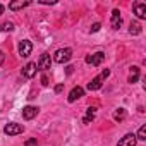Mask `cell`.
<instances>
[{
	"label": "cell",
	"instance_id": "cell-24",
	"mask_svg": "<svg viewBox=\"0 0 146 146\" xmlns=\"http://www.w3.org/2000/svg\"><path fill=\"white\" fill-rule=\"evenodd\" d=\"M64 91V84H57L55 86V93H62Z\"/></svg>",
	"mask_w": 146,
	"mask_h": 146
},
{
	"label": "cell",
	"instance_id": "cell-26",
	"mask_svg": "<svg viewBox=\"0 0 146 146\" xmlns=\"http://www.w3.org/2000/svg\"><path fill=\"white\" fill-rule=\"evenodd\" d=\"M4 60H5V55H4V52H2V50H0V65L4 64Z\"/></svg>",
	"mask_w": 146,
	"mask_h": 146
},
{
	"label": "cell",
	"instance_id": "cell-3",
	"mask_svg": "<svg viewBox=\"0 0 146 146\" xmlns=\"http://www.w3.org/2000/svg\"><path fill=\"white\" fill-rule=\"evenodd\" d=\"M24 131V127L21 125V124H16V122H11V124H7L5 127H4V132L7 134V136H17V134H21Z\"/></svg>",
	"mask_w": 146,
	"mask_h": 146
},
{
	"label": "cell",
	"instance_id": "cell-15",
	"mask_svg": "<svg viewBox=\"0 0 146 146\" xmlns=\"http://www.w3.org/2000/svg\"><path fill=\"white\" fill-rule=\"evenodd\" d=\"M95 115H96V108H95V107H90V108L86 110V115H84V119H83V124H90V122L95 119Z\"/></svg>",
	"mask_w": 146,
	"mask_h": 146
},
{
	"label": "cell",
	"instance_id": "cell-10",
	"mask_svg": "<svg viewBox=\"0 0 146 146\" xmlns=\"http://www.w3.org/2000/svg\"><path fill=\"white\" fill-rule=\"evenodd\" d=\"M134 14H136L139 19H146V4L136 2V4H134Z\"/></svg>",
	"mask_w": 146,
	"mask_h": 146
},
{
	"label": "cell",
	"instance_id": "cell-20",
	"mask_svg": "<svg viewBox=\"0 0 146 146\" xmlns=\"http://www.w3.org/2000/svg\"><path fill=\"white\" fill-rule=\"evenodd\" d=\"M24 146H38V141H36V137H31V139H28V141L24 143Z\"/></svg>",
	"mask_w": 146,
	"mask_h": 146
},
{
	"label": "cell",
	"instance_id": "cell-5",
	"mask_svg": "<svg viewBox=\"0 0 146 146\" xmlns=\"http://www.w3.org/2000/svg\"><path fill=\"white\" fill-rule=\"evenodd\" d=\"M50 65H52V58H50V55H48V53H41V57H40L36 67H38L40 70H46V69H50Z\"/></svg>",
	"mask_w": 146,
	"mask_h": 146
},
{
	"label": "cell",
	"instance_id": "cell-22",
	"mask_svg": "<svg viewBox=\"0 0 146 146\" xmlns=\"http://www.w3.org/2000/svg\"><path fill=\"white\" fill-rule=\"evenodd\" d=\"M108 76H110V70H108V69H105V70L102 72V74H100V78H102V79H107Z\"/></svg>",
	"mask_w": 146,
	"mask_h": 146
},
{
	"label": "cell",
	"instance_id": "cell-1",
	"mask_svg": "<svg viewBox=\"0 0 146 146\" xmlns=\"http://www.w3.org/2000/svg\"><path fill=\"white\" fill-rule=\"evenodd\" d=\"M70 57H72V50L70 48H58L55 52V55H53V60L57 64H65V62L70 60Z\"/></svg>",
	"mask_w": 146,
	"mask_h": 146
},
{
	"label": "cell",
	"instance_id": "cell-27",
	"mask_svg": "<svg viewBox=\"0 0 146 146\" xmlns=\"http://www.w3.org/2000/svg\"><path fill=\"white\" fill-rule=\"evenodd\" d=\"M0 14H4V5L0 4Z\"/></svg>",
	"mask_w": 146,
	"mask_h": 146
},
{
	"label": "cell",
	"instance_id": "cell-12",
	"mask_svg": "<svg viewBox=\"0 0 146 146\" xmlns=\"http://www.w3.org/2000/svg\"><path fill=\"white\" fill-rule=\"evenodd\" d=\"M31 2H29V0H24V2H23V0H17V2H11L9 4V11H21V9H24V7H28Z\"/></svg>",
	"mask_w": 146,
	"mask_h": 146
},
{
	"label": "cell",
	"instance_id": "cell-14",
	"mask_svg": "<svg viewBox=\"0 0 146 146\" xmlns=\"http://www.w3.org/2000/svg\"><path fill=\"white\" fill-rule=\"evenodd\" d=\"M137 79H139V67L132 65L131 67V74H129V83L134 84V83H137Z\"/></svg>",
	"mask_w": 146,
	"mask_h": 146
},
{
	"label": "cell",
	"instance_id": "cell-9",
	"mask_svg": "<svg viewBox=\"0 0 146 146\" xmlns=\"http://www.w3.org/2000/svg\"><path fill=\"white\" fill-rule=\"evenodd\" d=\"M136 134H125L120 141H119V144L117 146H136Z\"/></svg>",
	"mask_w": 146,
	"mask_h": 146
},
{
	"label": "cell",
	"instance_id": "cell-8",
	"mask_svg": "<svg viewBox=\"0 0 146 146\" xmlns=\"http://www.w3.org/2000/svg\"><path fill=\"white\" fill-rule=\"evenodd\" d=\"M84 96V90L81 88V86H76V88H72V91L69 93V102L72 103V102H76V100H79V98H83Z\"/></svg>",
	"mask_w": 146,
	"mask_h": 146
},
{
	"label": "cell",
	"instance_id": "cell-18",
	"mask_svg": "<svg viewBox=\"0 0 146 146\" xmlns=\"http://www.w3.org/2000/svg\"><path fill=\"white\" fill-rule=\"evenodd\" d=\"M0 31H4V33L9 31V33H11V31H14V24L9 23V21H7V23H2V24H0Z\"/></svg>",
	"mask_w": 146,
	"mask_h": 146
},
{
	"label": "cell",
	"instance_id": "cell-11",
	"mask_svg": "<svg viewBox=\"0 0 146 146\" xmlns=\"http://www.w3.org/2000/svg\"><path fill=\"white\" fill-rule=\"evenodd\" d=\"M110 24H112V29H119L122 26V17H120V12L117 9L112 11V23Z\"/></svg>",
	"mask_w": 146,
	"mask_h": 146
},
{
	"label": "cell",
	"instance_id": "cell-17",
	"mask_svg": "<svg viewBox=\"0 0 146 146\" xmlns=\"http://www.w3.org/2000/svg\"><path fill=\"white\" fill-rule=\"evenodd\" d=\"M113 119H115L117 122H122V120L125 119V110H124V108H119V110L113 113Z\"/></svg>",
	"mask_w": 146,
	"mask_h": 146
},
{
	"label": "cell",
	"instance_id": "cell-7",
	"mask_svg": "<svg viewBox=\"0 0 146 146\" xmlns=\"http://www.w3.org/2000/svg\"><path fill=\"white\" fill-rule=\"evenodd\" d=\"M36 115H38V107L28 105V107H24V108H23V117H24L26 120H31V119H35Z\"/></svg>",
	"mask_w": 146,
	"mask_h": 146
},
{
	"label": "cell",
	"instance_id": "cell-2",
	"mask_svg": "<svg viewBox=\"0 0 146 146\" xmlns=\"http://www.w3.org/2000/svg\"><path fill=\"white\" fill-rule=\"evenodd\" d=\"M17 50H19V55H21L23 58H26V57H29L31 52H33V43H31L29 40H23V41H19Z\"/></svg>",
	"mask_w": 146,
	"mask_h": 146
},
{
	"label": "cell",
	"instance_id": "cell-13",
	"mask_svg": "<svg viewBox=\"0 0 146 146\" xmlns=\"http://www.w3.org/2000/svg\"><path fill=\"white\" fill-rule=\"evenodd\" d=\"M102 81H103V79H102L100 76H96L95 79H91V83H88V90H90V91H96V90H100L102 84H103Z\"/></svg>",
	"mask_w": 146,
	"mask_h": 146
},
{
	"label": "cell",
	"instance_id": "cell-19",
	"mask_svg": "<svg viewBox=\"0 0 146 146\" xmlns=\"http://www.w3.org/2000/svg\"><path fill=\"white\" fill-rule=\"evenodd\" d=\"M136 139H141V141H144V139H146V125H141V127H139Z\"/></svg>",
	"mask_w": 146,
	"mask_h": 146
},
{
	"label": "cell",
	"instance_id": "cell-25",
	"mask_svg": "<svg viewBox=\"0 0 146 146\" xmlns=\"http://www.w3.org/2000/svg\"><path fill=\"white\" fill-rule=\"evenodd\" d=\"M41 84L43 86H48V78L46 76H41Z\"/></svg>",
	"mask_w": 146,
	"mask_h": 146
},
{
	"label": "cell",
	"instance_id": "cell-6",
	"mask_svg": "<svg viewBox=\"0 0 146 146\" xmlns=\"http://www.w3.org/2000/svg\"><path fill=\"white\" fill-rule=\"evenodd\" d=\"M36 70H38L36 64H35V62H29V64H26V65H24V69H23V76H24V78H28V79H31V78H35Z\"/></svg>",
	"mask_w": 146,
	"mask_h": 146
},
{
	"label": "cell",
	"instance_id": "cell-21",
	"mask_svg": "<svg viewBox=\"0 0 146 146\" xmlns=\"http://www.w3.org/2000/svg\"><path fill=\"white\" fill-rule=\"evenodd\" d=\"M100 28H102V24H100V23H95V24L91 26V33H96V31H100Z\"/></svg>",
	"mask_w": 146,
	"mask_h": 146
},
{
	"label": "cell",
	"instance_id": "cell-16",
	"mask_svg": "<svg viewBox=\"0 0 146 146\" xmlns=\"http://www.w3.org/2000/svg\"><path fill=\"white\" fill-rule=\"evenodd\" d=\"M141 31H143V28H141L139 23H131V26H129V35L137 36V35H141Z\"/></svg>",
	"mask_w": 146,
	"mask_h": 146
},
{
	"label": "cell",
	"instance_id": "cell-4",
	"mask_svg": "<svg viewBox=\"0 0 146 146\" xmlns=\"http://www.w3.org/2000/svg\"><path fill=\"white\" fill-rule=\"evenodd\" d=\"M103 60H105V53H103V52H96V53H93V55H88V57H86V62H88V64H91V65H95V67H98Z\"/></svg>",
	"mask_w": 146,
	"mask_h": 146
},
{
	"label": "cell",
	"instance_id": "cell-23",
	"mask_svg": "<svg viewBox=\"0 0 146 146\" xmlns=\"http://www.w3.org/2000/svg\"><path fill=\"white\" fill-rule=\"evenodd\" d=\"M40 4H43V5H53L55 0H40Z\"/></svg>",
	"mask_w": 146,
	"mask_h": 146
}]
</instances>
